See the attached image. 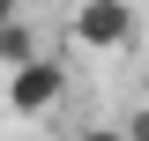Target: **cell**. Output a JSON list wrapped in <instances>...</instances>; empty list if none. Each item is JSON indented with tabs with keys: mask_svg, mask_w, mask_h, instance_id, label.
<instances>
[{
	"mask_svg": "<svg viewBox=\"0 0 149 141\" xmlns=\"http://www.w3.org/2000/svg\"><path fill=\"white\" fill-rule=\"evenodd\" d=\"M30 52H45V37H37V22H22V8L8 22H0V67H15V59H30Z\"/></svg>",
	"mask_w": 149,
	"mask_h": 141,
	"instance_id": "3957f363",
	"label": "cell"
},
{
	"mask_svg": "<svg viewBox=\"0 0 149 141\" xmlns=\"http://www.w3.org/2000/svg\"><path fill=\"white\" fill-rule=\"evenodd\" d=\"M67 104V67H60L52 52H30L8 67V111H22V119H45V111Z\"/></svg>",
	"mask_w": 149,
	"mask_h": 141,
	"instance_id": "6da1fadb",
	"label": "cell"
},
{
	"mask_svg": "<svg viewBox=\"0 0 149 141\" xmlns=\"http://www.w3.org/2000/svg\"><path fill=\"white\" fill-rule=\"evenodd\" d=\"M134 30H142V22H134L127 0H74V15H67V37L82 52H127Z\"/></svg>",
	"mask_w": 149,
	"mask_h": 141,
	"instance_id": "7a4b0ae2",
	"label": "cell"
},
{
	"mask_svg": "<svg viewBox=\"0 0 149 141\" xmlns=\"http://www.w3.org/2000/svg\"><path fill=\"white\" fill-rule=\"evenodd\" d=\"M15 8H22V0H0V22H8V15H15Z\"/></svg>",
	"mask_w": 149,
	"mask_h": 141,
	"instance_id": "5b68a950",
	"label": "cell"
},
{
	"mask_svg": "<svg viewBox=\"0 0 149 141\" xmlns=\"http://www.w3.org/2000/svg\"><path fill=\"white\" fill-rule=\"evenodd\" d=\"M74 141H134V134H127V126H82Z\"/></svg>",
	"mask_w": 149,
	"mask_h": 141,
	"instance_id": "277c9868",
	"label": "cell"
}]
</instances>
